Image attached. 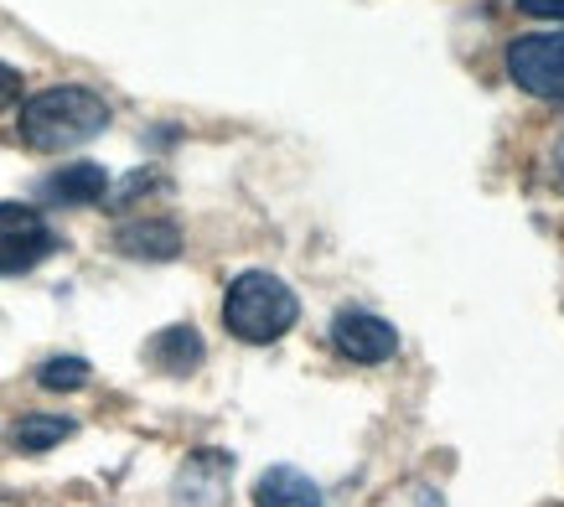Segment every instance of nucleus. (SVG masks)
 Instances as JSON below:
<instances>
[{
  "label": "nucleus",
  "mask_w": 564,
  "mask_h": 507,
  "mask_svg": "<svg viewBox=\"0 0 564 507\" xmlns=\"http://www.w3.org/2000/svg\"><path fill=\"white\" fill-rule=\"evenodd\" d=\"M518 11H529L539 21H564V0H518Z\"/></svg>",
  "instance_id": "nucleus-14"
},
{
  "label": "nucleus",
  "mask_w": 564,
  "mask_h": 507,
  "mask_svg": "<svg viewBox=\"0 0 564 507\" xmlns=\"http://www.w3.org/2000/svg\"><path fill=\"white\" fill-rule=\"evenodd\" d=\"M47 254H57V234L26 203H0V274H26Z\"/></svg>",
  "instance_id": "nucleus-3"
},
{
  "label": "nucleus",
  "mask_w": 564,
  "mask_h": 507,
  "mask_svg": "<svg viewBox=\"0 0 564 507\" xmlns=\"http://www.w3.org/2000/svg\"><path fill=\"white\" fill-rule=\"evenodd\" d=\"M332 347L347 357V363H362V368H378L399 353V332H393L383 316L373 311H337L332 316Z\"/></svg>",
  "instance_id": "nucleus-5"
},
{
  "label": "nucleus",
  "mask_w": 564,
  "mask_h": 507,
  "mask_svg": "<svg viewBox=\"0 0 564 507\" xmlns=\"http://www.w3.org/2000/svg\"><path fill=\"white\" fill-rule=\"evenodd\" d=\"M109 197V171L94 166V161H73V166L52 171L42 182V203L52 207H88Z\"/></svg>",
  "instance_id": "nucleus-8"
},
{
  "label": "nucleus",
  "mask_w": 564,
  "mask_h": 507,
  "mask_svg": "<svg viewBox=\"0 0 564 507\" xmlns=\"http://www.w3.org/2000/svg\"><path fill=\"white\" fill-rule=\"evenodd\" d=\"M88 363L84 357H47L42 368H36V384L42 389H52V393H73V389H84L88 384Z\"/></svg>",
  "instance_id": "nucleus-12"
},
{
  "label": "nucleus",
  "mask_w": 564,
  "mask_h": 507,
  "mask_svg": "<svg viewBox=\"0 0 564 507\" xmlns=\"http://www.w3.org/2000/svg\"><path fill=\"white\" fill-rule=\"evenodd\" d=\"M295 322H301V301H295V290L280 274L243 270L228 280V295H223V326H228V337L249 342V347H270Z\"/></svg>",
  "instance_id": "nucleus-2"
},
{
  "label": "nucleus",
  "mask_w": 564,
  "mask_h": 507,
  "mask_svg": "<svg viewBox=\"0 0 564 507\" xmlns=\"http://www.w3.org/2000/svg\"><path fill=\"white\" fill-rule=\"evenodd\" d=\"M21 73L11 68V63H0V109H11V104H21Z\"/></svg>",
  "instance_id": "nucleus-13"
},
{
  "label": "nucleus",
  "mask_w": 564,
  "mask_h": 507,
  "mask_svg": "<svg viewBox=\"0 0 564 507\" xmlns=\"http://www.w3.org/2000/svg\"><path fill=\"white\" fill-rule=\"evenodd\" d=\"M73 430H78V424L63 420V414H26V420H17V451L42 456V451H52V445H63Z\"/></svg>",
  "instance_id": "nucleus-11"
},
{
  "label": "nucleus",
  "mask_w": 564,
  "mask_h": 507,
  "mask_svg": "<svg viewBox=\"0 0 564 507\" xmlns=\"http://www.w3.org/2000/svg\"><path fill=\"white\" fill-rule=\"evenodd\" d=\"M109 130V104L84 84H57V88H42L32 99L21 104V140L32 151H78L88 145L94 136Z\"/></svg>",
  "instance_id": "nucleus-1"
},
{
  "label": "nucleus",
  "mask_w": 564,
  "mask_h": 507,
  "mask_svg": "<svg viewBox=\"0 0 564 507\" xmlns=\"http://www.w3.org/2000/svg\"><path fill=\"white\" fill-rule=\"evenodd\" d=\"M508 73L533 99H564V32L518 36L508 47Z\"/></svg>",
  "instance_id": "nucleus-4"
},
{
  "label": "nucleus",
  "mask_w": 564,
  "mask_h": 507,
  "mask_svg": "<svg viewBox=\"0 0 564 507\" xmlns=\"http://www.w3.org/2000/svg\"><path fill=\"white\" fill-rule=\"evenodd\" d=\"M254 507H322V487L295 466H270L254 482Z\"/></svg>",
  "instance_id": "nucleus-10"
},
{
  "label": "nucleus",
  "mask_w": 564,
  "mask_h": 507,
  "mask_svg": "<svg viewBox=\"0 0 564 507\" xmlns=\"http://www.w3.org/2000/svg\"><path fill=\"white\" fill-rule=\"evenodd\" d=\"M145 357H151L161 373H172V378H187V373L203 368V337H197V326H166V332H155L151 347H145Z\"/></svg>",
  "instance_id": "nucleus-9"
},
{
  "label": "nucleus",
  "mask_w": 564,
  "mask_h": 507,
  "mask_svg": "<svg viewBox=\"0 0 564 507\" xmlns=\"http://www.w3.org/2000/svg\"><path fill=\"white\" fill-rule=\"evenodd\" d=\"M228 476H234V456L197 451V456H187L182 476H176V497H182V507H223Z\"/></svg>",
  "instance_id": "nucleus-6"
},
{
  "label": "nucleus",
  "mask_w": 564,
  "mask_h": 507,
  "mask_svg": "<svg viewBox=\"0 0 564 507\" xmlns=\"http://www.w3.org/2000/svg\"><path fill=\"white\" fill-rule=\"evenodd\" d=\"M115 249L124 259H151V265H166L182 254V228L172 218H130L115 228Z\"/></svg>",
  "instance_id": "nucleus-7"
}]
</instances>
